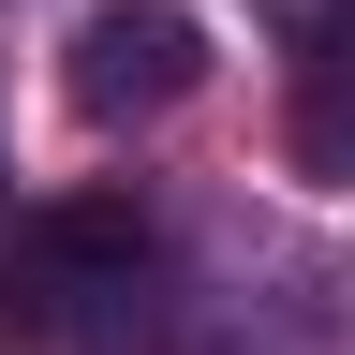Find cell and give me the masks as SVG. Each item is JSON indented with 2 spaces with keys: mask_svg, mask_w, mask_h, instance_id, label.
Instances as JSON below:
<instances>
[{
  "mask_svg": "<svg viewBox=\"0 0 355 355\" xmlns=\"http://www.w3.org/2000/svg\"><path fill=\"white\" fill-rule=\"evenodd\" d=\"M163 222L133 207V193H74V207H44L15 266H0V326L15 340H60V355H119L133 326H163Z\"/></svg>",
  "mask_w": 355,
  "mask_h": 355,
  "instance_id": "obj_1",
  "label": "cell"
},
{
  "mask_svg": "<svg viewBox=\"0 0 355 355\" xmlns=\"http://www.w3.org/2000/svg\"><path fill=\"white\" fill-rule=\"evenodd\" d=\"M60 89H74L89 133H148V119H178L207 89V30L178 15V0H104V15H74Z\"/></svg>",
  "mask_w": 355,
  "mask_h": 355,
  "instance_id": "obj_2",
  "label": "cell"
},
{
  "mask_svg": "<svg viewBox=\"0 0 355 355\" xmlns=\"http://www.w3.org/2000/svg\"><path fill=\"white\" fill-rule=\"evenodd\" d=\"M296 163L311 178H355V15H326L311 60H296Z\"/></svg>",
  "mask_w": 355,
  "mask_h": 355,
  "instance_id": "obj_3",
  "label": "cell"
},
{
  "mask_svg": "<svg viewBox=\"0 0 355 355\" xmlns=\"http://www.w3.org/2000/svg\"><path fill=\"white\" fill-rule=\"evenodd\" d=\"M266 15H282V30L311 44V30H326V15H355V0H266Z\"/></svg>",
  "mask_w": 355,
  "mask_h": 355,
  "instance_id": "obj_4",
  "label": "cell"
}]
</instances>
